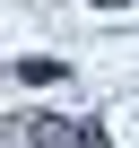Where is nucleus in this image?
Listing matches in <instances>:
<instances>
[{
    "label": "nucleus",
    "mask_w": 139,
    "mask_h": 148,
    "mask_svg": "<svg viewBox=\"0 0 139 148\" xmlns=\"http://www.w3.org/2000/svg\"><path fill=\"white\" fill-rule=\"evenodd\" d=\"M18 79H26V87H61L70 70H61V61H18Z\"/></svg>",
    "instance_id": "1"
},
{
    "label": "nucleus",
    "mask_w": 139,
    "mask_h": 148,
    "mask_svg": "<svg viewBox=\"0 0 139 148\" xmlns=\"http://www.w3.org/2000/svg\"><path fill=\"white\" fill-rule=\"evenodd\" d=\"M96 9H122V0H96Z\"/></svg>",
    "instance_id": "2"
}]
</instances>
